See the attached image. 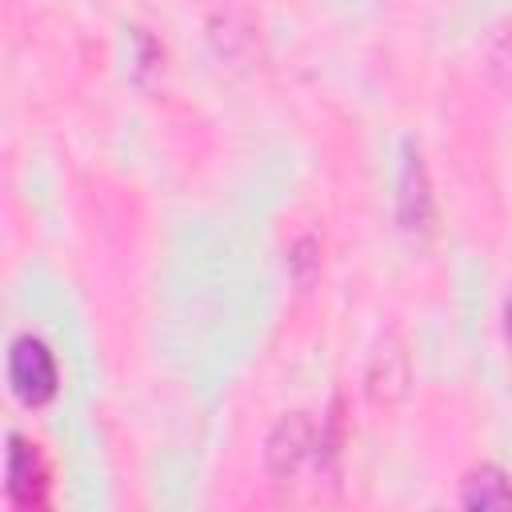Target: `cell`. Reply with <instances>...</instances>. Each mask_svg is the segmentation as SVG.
<instances>
[{
	"label": "cell",
	"mask_w": 512,
	"mask_h": 512,
	"mask_svg": "<svg viewBox=\"0 0 512 512\" xmlns=\"http://www.w3.org/2000/svg\"><path fill=\"white\" fill-rule=\"evenodd\" d=\"M8 384H12V396L24 404V408H40L56 396V360L48 352L44 340L36 336H16L12 348H8Z\"/></svg>",
	"instance_id": "cell-3"
},
{
	"label": "cell",
	"mask_w": 512,
	"mask_h": 512,
	"mask_svg": "<svg viewBox=\"0 0 512 512\" xmlns=\"http://www.w3.org/2000/svg\"><path fill=\"white\" fill-rule=\"evenodd\" d=\"M396 220L412 244H424L436 232V196L428 184L424 156L412 140L404 144V164H400V184H396Z\"/></svg>",
	"instance_id": "cell-2"
},
{
	"label": "cell",
	"mask_w": 512,
	"mask_h": 512,
	"mask_svg": "<svg viewBox=\"0 0 512 512\" xmlns=\"http://www.w3.org/2000/svg\"><path fill=\"white\" fill-rule=\"evenodd\" d=\"M504 328H508V340H512V300H508V308H504Z\"/></svg>",
	"instance_id": "cell-7"
},
{
	"label": "cell",
	"mask_w": 512,
	"mask_h": 512,
	"mask_svg": "<svg viewBox=\"0 0 512 512\" xmlns=\"http://www.w3.org/2000/svg\"><path fill=\"white\" fill-rule=\"evenodd\" d=\"M340 456V420L336 412L316 428L312 412H288L264 440V468L276 488H296L308 472L332 476Z\"/></svg>",
	"instance_id": "cell-1"
},
{
	"label": "cell",
	"mask_w": 512,
	"mask_h": 512,
	"mask_svg": "<svg viewBox=\"0 0 512 512\" xmlns=\"http://www.w3.org/2000/svg\"><path fill=\"white\" fill-rule=\"evenodd\" d=\"M408 384H412L408 348H404L400 332H384L372 344V356H368V368H364V392H368L372 404L392 408L408 396Z\"/></svg>",
	"instance_id": "cell-4"
},
{
	"label": "cell",
	"mask_w": 512,
	"mask_h": 512,
	"mask_svg": "<svg viewBox=\"0 0 512 512\" xmlns=\"http://www.w3.org/2000/svg\"><path fill=\"white\" fill-rule=\"evenodd\" d=\"M4 488H8V500L16 508H40L48 500V472H44V460L40 452L20 440L16 432L8 436V468H4Z\"/></svg>",
	"instance_id": "cell-5"
},
{
	"label": "cell",
	"mask_w": 512,
	"mask_h": 512,
	"mask_svg": "<svg viewBox=\"0 0 512 512\" xmlns=\"http://www.w3.org/2000/svg\"><path fill=\"white\" fill-rule=\"evenodd\" d=\"M460 504L464 508H512V476L500 472L496 464L472 468L460 484Z\"/></svg>",
	"instance_id": "cell-6"
}]
</instances>
